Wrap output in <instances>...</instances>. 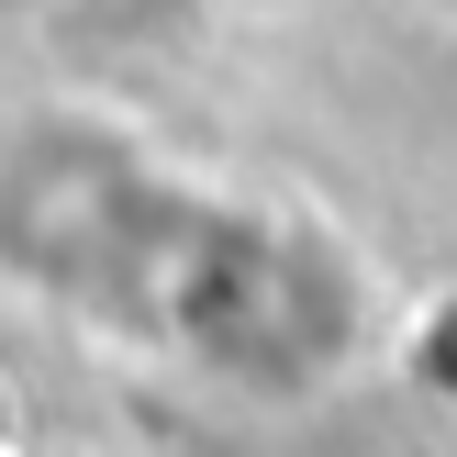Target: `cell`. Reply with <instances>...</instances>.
<instances>
[{
	"label": "cell",
	"instance_id": "obj_2",
	"mask_svg": "<svg viewBox=\"0 0 457 457\" xmlns=\"http://www.w3.org/2000/svg\"><path fill=\"white\" fill-rule=\"evenodd\" d=\"M212 12H245V22H268V12H302V0H212Z\"/></svg>",
	"mask_w": 457,
	"mask_h": 457
},
{
	"label": "cell",
	"instance_id": "obj_1",
	"mask_svg": "<svg viewBox=\"0 0 457 457\" xmlns=\"http://www.w3.org/2000/svg\"><path fill=\"white\" fill-rule=\"evenodd\" d=\"M0 279L112 324L123 346L212 357L279 346L268 324L357 346V302L335 279V235L257 223L245 201L168 168V145L89 101H34L0 123Z\"/></svg>",
	"mask_w": 457,
	"mask_h": 457
}]
</instances>
